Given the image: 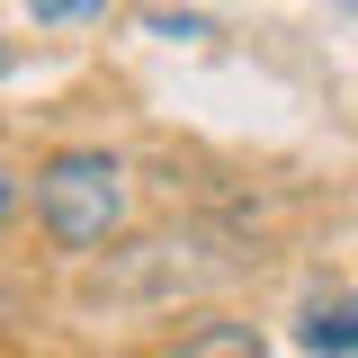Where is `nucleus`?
I'll return each instance as SVG.
<instances>
[{
	"instance_id": "f257e3e1",
	"label": "nucleus",
	"mask_w": 358,
	"mask_h": 358,
	"mask_svg": "<svg viewBox=\"0 0 358 358\" xmlns=\"http://www.w3.org/2000/svg\"><path fill=\"white\" fill-rule=\"evenodd\" d=\"M27 206H36L54 251H108L126 233V215H134V171H126V152H108V143H63V152L36 162Z\"/></svg>"
},
{
	"instance_id": "f03ea898",
	"label": "nucleus",
	"mask_w": 358,
	"mask_h": 358,
	"mask_svg": "<svg viewBox=\"0 0 358 358\" xmlns=\"http://www.w3.org/2000/svg\"><path fill=\"white\" fill-rule=\"evenodd\" d=\"M171 358H268L260 322H242V313H206V322H188L171 341Z\"/></svg>"
},
{
	"instance_id": "7ed1b4c3",
	"label": "nucleus",
	"mask_w": 358,
	"mask_h": 358,
	"mask_svg": "<svg viewBox=\"0 0 358 358\" xmlns=\"http://www.w3.org/2000/svg\"><path fill=\"white\" fill-rule=\"evenodd\" d=\"M296 331L313 358H358V296H313Z\"/></svg>"
},
{
	"instance_id": "20e7f679",
	"label": "nucleus",
	"mask_w": 358,
	"mask_h": 358,
	"mask_svg": "<svg viewBox=\"0 0 358 358\" xmlns=\"http://www.w3.org/2000/svg\"><path fill=\"white\" fill-rule=\"evenodd\" d=\"M27 188H36V179H27L18 162H9V152H0V224H9L18 206H27Z\"/></svg>"
},
{
	"instance_id": "39448f33",
	"label": "nucleus",
	"mask_w": 358,
	"mask_h": 358,
	"mask_svg": "<svg viewBox=\"0 0 358 358\" xmlns=\"http://www.w3.org/2000/svg\"><path fill=\"white\" fill-rule=\"evenodd\" d=\"M36 18L45 27H81V18H108V9H99V0H45Z\"/></svg>"
},
{
	"instance_id": "423d86ee",
	"label": "nucleus",
	"mask_w": 358,
	"mask_h": 358,
	"mask_svg": "<svg viewBox=\"0 0 358 358\" xmlns=\"http://www.w3.org/2000/svg\"><path fill=\"white\" fill-rule=\"evenodd\" d=\"M9 72H18V45H9V36H0V81H9Z\"/></svg>"
}]
</instances>
